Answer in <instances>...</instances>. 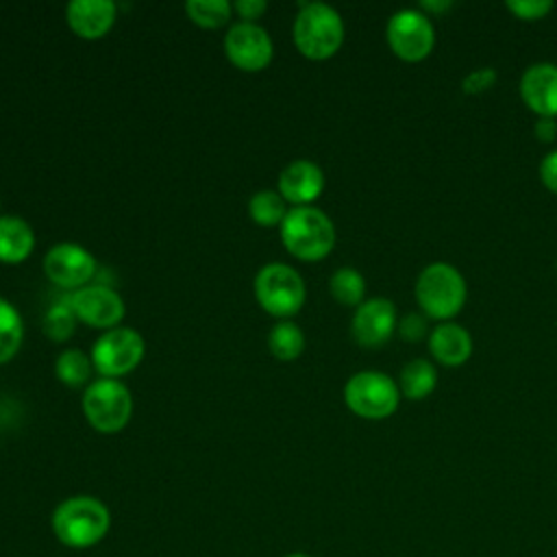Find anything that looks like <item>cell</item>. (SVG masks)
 <instances>
[{
    "label": "cell",
    "mask_w": 557,
    "mask_h": 557,
    "mask_svg": "<svg viewBox=\"0 0 557 557\" xmlns=\"http://www.w3.org/2000/svg\"><path fill=\"white\" fill-rule=\"evenodd\" d=\"M24 339V322L20 311L4 298H0V363L15 357Z\"/></svg>",
    "instance_id": "obj_21"
},
{
    "label": "cell",
    "mask_w": 557,
    "mask_h": 557,
    "mask_svg": "<svg viewBox=\"0 0 557 557\" xmlns=\"http://www.w3.org/2000/svg\"><path fill=\"white\" fill-rule=\"evenodd\" d=\"M555 133H557V124H555L553 117H540V120L535 122V135H537L540 139L550 141V139L555 137Z\"/></svg>",
    "instance_id": "obj_32"
},
{
    "label": "cell",
    "mask_w": 557,
    "mask_h": 557,
    "mask_svg": "<svg viewBox=\"0 0 557 557\" xmlns=\"http://www.w3.org/2000/svg\"><path fill=\"white\" fill-rule=\"evenodd\" d=\"M331 296L342 305H361L366 294V278L355 268H337L329 278Z\"/></svg>",
    "instance_id": "obj_24"
},
{
    "label": "cell",
    "mask_w": 557,
    "mask_h": 557,
    "mask_svg": "<svg viewBox=\"0 0 557 557\" xmlns=\"http://www.w3.org/2000/svg\"><path fill=\"white\" fill-rule=\"evenodd\" d=\"M83 413L100 433L122 431L133 413L131 389L117 379H98L83 392Z\"/></svg>",
    "instance_id": "obj_5"
},
{
    "label": "cell",
    "mask_w": 557,
    "mask_h": 557,
    "mask_svg": "<svg viewBox=\"0 0 557 557\" xmlns=\"http://www.w3.org/2000/svg\"><path fill=\"white\" fill-rule=\"evenodd\" d=\"M555 268H557V261H555Z\"/></svg>",
    "instance_id": "obj_35"
},
{
    "label": "cell",
    "mask_w": 557,
    "mask_h": 557,
    "mask_svg": "<svg viewBox=\"0 0 557 557\" xmlns=\"http://www.w3.org/2000/svg\"><path fill=\"white\" fill-rule=\"evenodd\" d=\"M185 11L200 28H220L231 20L233 4L226 0H187Z\"/></svg>",
    "instance_id": "obj_25"
},
{
    "label": "cell",
    "mask_w": 557,
    "mask_h": 557,
    "mask_svg": "<svg viewBox=\"0 0 557 557\" xmlns=\"http://www.w3.org/2000/svg\"><path fill=\"white\" fill-rule=\"evenodd\" d=\"M505 4L509 11L524 20L544 17L553 9V0H507Z\"/></svg>",
    "instance_id": "obj_27"
},
{
    "label": "cell",
    "mask_w": 557,
    "mask_h": 557,
    "mask_svg": "<svg viewBox=\"0 0 557 557\" xmlns=\"http://www.w3.org/2000/svg\"><path fill=\"white\" fill-rule=\"evenodd\" d=\"M520 96L540 117L557 115V65L550 61L529 65L520 78Z\"/></svg>",
    "instance_id": "obj_15"
},
{
    "label": "cell",
    "mask_w": 557,
    "mask_h": 557,
    "mask_svg": "<svg viewBox=\"0 0 557 557\" xmlns=\"http://www.w3.org/2000/svg\"><path fill=\"white\" fill-rule=\"evenodd\" d=\"M144 337L128 326L104 331L91 346V363L104 379L133 372L144 357Z\"/></svg>",
    "instance_id": "obj_8"
},
{
    "label": "cell",
    "mask_w": 557,
    "mask_h": 557,
    "mask_svg": "<svg viewBox=\"0 0 557 557\" xmlns=\"http://www.w3.org/2000/svg\"><path fill=\"white\" fill-rule=\"evenodd\" d=\"M287 557H311V555H307V553H292V555H287Z\"/></svg>",
    "instance_id": "obj_34"
},
{
    "label": "cell",
    "mask_w": 557,
    "mask_h": 557,
    "mask_svg": "<svg viewBox=\"0 0 557 557\" xmlns=\"http://www.w3.org/2000/svg\"><path fill=\"white\" fill-rule=\"evenodd\" d=\"M74 326H76V313L72 311L67 298L50 307L44 318V333L54 342H65L67 337H72Z\"/></svg>",
    "instance_id": "obj_26"
},
{
    "label": "cell",
    "mask_w": 557,
    "mask_h": 557,
    "mask_svg": "<svg viewBox=\"0 0 557 557\" xmlns=\"http://www.w3.org/2000/svg\"><path fill=\"white\" fill-rule=\"evenodd\" d=\"M466 294V278L446 261L429 263L416 278L418 305L426 315L437 320L453 318L463 307Z\"/></svg>",
    "instance_id": "obj_4"
},
{
    "label": "cell",
    "mask_w": 557,
    "mask_h": 557,
    "mask_svg": "<svg viewBox=\"0 0 557 557\" xmlns=\"http://www.w3.org/2000/svg\"><path fill=\"white\" fill-rule=\"evenodd\" d=\"M396 326H398L396 307L389 298H383V296L363 300L357 307L350 322L352 337L357 339V344L366 348H376L385 344L396 331Z\"/></svg>",
    "instance_id": "obj_13"
},
{
    "label": "cell",
    "mask_w": 557,
    "mask_h": 557,
    "mask_svg": "<svg viewBox=\"0 0 557 557\" xmlns=\"http://www.w3.org/2000/svg\"><path fill=\"white\" fill-rule=\"evenodd\" d=\"M233 9L242 17V22H252L255 24V20L265 13L268 4L263 0H237L233 4Z\"/></svg>",
    "instance_id": "obj_30"
},
{
    "label": "cell",
    "mask_w": 557,
    "mask_h": 557,
    "mask_svg": "<svg viewBox=\"0 0 557 557\" xmlns=\"http://www.w3.org/2000/svg\"><path fill=\"white\" fill-rule=\"evenodd\" d=\"M91 368H94V363L83 350L67 348L57 357L54 374L67 387H83L89 383Z\"/></svg>",
    "instance_id": "obj_22"
},
{
    "label": "cell",
    "mask_w": 557,
    "mask_h": 557,
    "mask_svg": "<svg viewBox=\"0 0 557 557\" xmlns=\"http://www.w3.org/2000/svg\"><path fill=\"white\" fill-rule=\"evenodd\" d=\"M257 302L274 318H289L305 305V281L285 263H268L255 276Z\"/></svg>",
    "instance_id": "obj_6"
},
{
    "label": "cell",
    "mask_w": 557,
    "mask_h": 557,
    "mask_svg": "<svg viewBox=\"0 0 557 557\" xmlns=\"http://www.w3.org/2000/svg\"><path fill=\"white\" fill-rule=\"evenodd\" d=\"M287 211L285 198L272 189H259L248 200V213L259 226H281Z\"/></svg>",
    "instance_id": "obj_23"
},
{
    "label": "cell",
    "mask_w": 557,
    "mask_h": 557,
    "mask_svg": "<svg viewBox=\"0 0 557 557\" xmlns=\"http://www.w3.org/2000/svg\"><path fill=\"white\" fill-rule=\"evenodd\" d=\"M437 383V370L431 361L426 359H411L409 363H405V368L400 370V381L398 387L407 398H424L426 394L433 392Z\"/></svg>",
    "instance_id": "obj_19"
},
{
    "label": "cell",
    "mask_w": 557,
    "mask_h": 557,
    "mask_svg": "<svg viewBox=\"0 0 557 557\" xmlns=\"http://www.w3.org/2000/svg\"><path fill=\"white\" fill-rule=\"evenodd\" d=\"M268 348L276 359L292 361L305 350V335L296 322L281 320L268 335Z\"/></svg>",
    "instance_id": "obj_20"
},
{
    "label": "cell",
    "mask_w": 557,
    "mask_h": 557,
    "mask_svg": "<svg viewBox=\"0 0 557 557\" xmlns=\"http://www.w3.org/2000/svg\"><path fill=\"white\" fill-rule=\"evenodd\" d=\"M224 52L228 61L244 72H259L270 65L274 46L265 28L252 22H237L224 37Z\"/></svg>",
    "instance_id": "obj_10"
},
{
    "label": "cell",
    "mask_w": 557,
    "mask_h": 557,
    "mask_svg": "<svg viewBox=\"0 0 557 557\" xmlns=\"http://www.w3.org/2000/svg\"><path fill=\"white\" fill-rule=\"evenodd\" d=\"M387 44L405 61L424 59L435 44V28L418 9H400L387 20Z\"/></svg>",
    "instance_id": "obj_9"
},
{
    "label": "cell",
    "mask_w": 557,
    "mask_h": 557,
    "mask_svg": "<svg viewBox=\"0 0 557 557\" xmlns=\"http://www.w3.org/2000/svg\"><path fill=\"white\" fill-rule=\"evenodd\" d=\"M344 400L352 413L368 420H381L396 411L400 387L383 372L363 370L346 381Z\"/></svg>",
    "instance_id": "obj_7"
},
{
    "label": "cell",
    "mask_w": 557,
    "mask_h": 557,
    "mask_svg": "<svg viewBox=\"0 0 557 557\" xmlns=\"http://www.w3.org/2000/svg\"><path fill=\"white\" fill-rule=\"evenodd\" d=\"M46 276L63 289H81L96 274V259L74 242L54 244L44 257Z\"/></svg>",
    "instance_id": "obj_11"
},
{
    "label": "cell",
    "mask_w": 557,
    "mask_h": 557,
    "mask_svg": "<svg viewBox=\"0 0 557 557\" xmlns=\"http://www.w3.org/2000/svg\"><path fill=\"white\" fill-rule=\"evenodd\" d=\"M496 83V70L494 67H479L474 72H470L463 78V91L468 94H479L490 89Z\"/></svg>",
    "instance_id": "obj_29"
},
{
    "label": "cell",
    "mask_w": 557,
    "mask_h": 557,
    "mask_svg": "<svg viewBox=\"0 0 557 557\" xmlns=\"http://www.w3.org/2000/svg\"><path fill=\"white\" fill-rule=\"evenodd\" d=\"M344 41L342 15L326 2H300L294 20V44L311 61L333 57Z\"/></svg>",
    "instance_id": "obj_3"
},
{
    "label": "cell",
    "mask_w": 557,
    "mask_h": 557,
    "mask_svg": "<svg viewBox=\"0 0 557 557\" xmlns=\"http://www.w3.org/2000/svg\"><path fill=\"white\" fill-rule=\"evenodd\" d=\"M396 329H398L400 337H405V339H409V342H416V339L424 337V333L429 331L426 318H424L422 313H418V311L405 313V315L398 320V326H396Z\"/></svg>",
    "instance_id": "obj_28"
},
{
    "label": "cell",
    "mask_w": 557,
    "mask_h": 557,
    "mask_svg": "<svg viewBox=\"0 0 557 557\" xmlns=\"http://www.w3.org/2000/svg\"><path fill=\"white\" fill-rule=\"evenodd\" d=\"M429 350L444 366H459L472 355V337L457 322H442L429 333Z\"/></svg>",
    "instance_id": "obj_17"
},
{
    "label": "cell",
    "mask_w": 557,
    "mask_h": 557,
    "mask_svg": "<svg viewBox=\"0 0 557 557\" xmlns=\"http://www.w3.org/2000/svg\"><path fill=\"white\" fill-rule=\"evenodd\" d=\"M281 242L289 255L318 261L335 246V226L318 207H292L281 222Z\"/></svg>",
    "instance_id": "obj_2"
},
{
    "label": "cell",
    "mask_w": 557,
    "mask_h": 557,
    "mask_svg": "<svg viewBox=\"0 0 557 557\" xmlns=\"http://www.w3.org/2000/svg\"><path fill=\"white\" fill-rule=\"evenodd\" d=\"M540 178L542 183L550 189V191H557V148L550 150L542 163H540Z\"/></svg>",
    "instance_id": "obj_31"
},
{
    "label": "cell",
    "mask_w": 557,
    "mask_h": 557,
    "mask_svg": "<svg viewBox=\"0 0 557 557\" xmlns=\"http://www.w3.org/2000/svg\"><path fill=\"white\" fill-rule=\"evenodd\" d=\"M117 9L111 0H72L65 9L67 24L83 39H100L115 24Z\"/></svg>",
    "instance_id": "obj_16"
},
{
    "label": "cell",
    "mask_w": 557,
    "mask_h": 557,
    "mask_svg": "<svg viewBox=\"0 0 557 557\" xmlns=\"http://www.w3.org/2000/svg\"><path fill=\"white\" fill-rule=\"evenodd\" d=\"M324 189V172L318 163L298 159L283 168L278 176V194L294 207L311 205Z\"/></svg>",
    "instance_id": "obj_14"
},
{
    "label": "cell",
    "mask_w": 557,
    "mask_h": 557,
    "mask_svg": "<svg viewBox=\"0 0 557 557\" xmlns=\"http://www.w3.org/2000/svg\"><path fill=\"white\" fill-rule=\"evenodd\" d=\"M453 2L450 0H444V2H431V0H422L420 2V7L422 9H431V11H444V9H448Z\"/></svg>",
    "instance_id": "obj_33"
},
{
    "label": "cell",
    "mask_w": 557,
    "mask_h": 557,
    "mask_svg": "<svg viewBox=\"0 0 557 557\" xmlns=\"http://www.w3.org/2000/svg\"><path fill=\"white\" fill-rule=\"evenodd\" d=\"M35 248V233L30 224L17 215L0 218V261L17 265L30 257Z\"/></svg>",
    "instance_id": "obj_18"
},
{
    "label": "cell",
    "mask_w": 557,
    "mask_h": 557,
    "mask_svg": "<svg viewBox=\"0 0 557 557\" xmlns=\"http://www.w3.org/2000/svg\"><path fill=\"white\" fill-rule=\"evenodd\" d=\"M111 527L107 505L94 496H70L52 513V531L67 548L96 546Z\"/></svg>",
    "instance_id": "obj_1"
},
{
    "label": "cell",
    "mask_w": 557,
    "mask_h": 557,
    "mask_svg": "<svg viewBox=\"0 0 557 557\" xmlns=\"http://www.w3.org/2000/svg\"><path fill=\"white\" fill-rule=\"evenodd\" d=\"M76 320L96 329H115L124 318L122 296L107 285H85L67 296Z\"/></svg>",
    "instance_id": "obj_12"
}]
</instances>
